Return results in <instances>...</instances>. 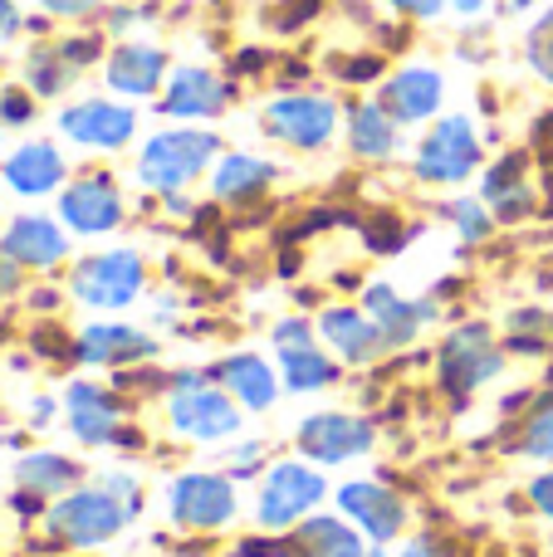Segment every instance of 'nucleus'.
Instances as JSON below:
<instances>
[{
  "label": "nucleus",
  "instance_id": "b1692460",
  "mask_svg": "<svg viewBox=\"0 0 553 557\" xmlns=\"http://www.w3.org/2000/svg\"><path fill=\"white\" fill-rule=\"evenodd\" d=\"M274 182H280V166L255 152H221V162L211 166L216 206H255L274 191Z\"/></svg>",
  "mask_w": 553,
  "mask_h": 557
},
{
  "label": "nucleus",
  "instance_id": "7ed1b4c3",
  "mask_svg": "<svg viewBox=\"0 0 553 557\" xmlns=\"http://www.w3.org/2000/svg\"><path fill=\"white\" fill-rule=\"evenodd\" d=\"M216 162H221V137L211 127H162L137 152V182L152 196H176L196 176H211Z\"/></svg>",
  "mask_w": 553,
  "mask_h": 557
},
{
  "label": "nucleus",
  "instance_id": "c756f323",
  "mask_svg": "<svg viewBox=\"0 0 553 557\" xmlns=\"http://www.w3.org/2000/svg\"><path fill=\"white\" fill-rule=\"evenodd\" d=\"M509 450L525 455L534 465H553V386L534 392V401L525 406V416L515 421V435H509Z\"/></svg>",
  "mask_w": 553,
  "mask_h": 557
},
{
  "label": "nucleus",
  "instance_id": "aec40b11",
  "mask_svg": "<svg viewBox=\"0 0 553 557\" xmlns=\"http://www.w3.org/2000/svg\"><path fill=\"white\" fill-rule=\"evenodd\" d=\"M378 103L388 108L402 127L437 123L441 103H446V78H441V69H431V64H402L397 74L382 78Z\"/></svg>",
  "mask_w": 553,
  "mask_h": 557
},
{
  "label": "nucleus",
  "instance_id": "c85d7f7f",
  "mask_svg": "<svg viewBox=\"0 0 553 557\" xmlns=\"http://www.w3.org/2000/svg\"><path fill=\"white\" fill-rule=\"evenodd\" d=\"M74 484H84V465L64 450H25L15 460V490H29L49 504H54L59 494H69Z\"/></svg>",
  "mask_w": 553,
  "mask_h": 557
},
{
  "label": "nucleus",
  "instance_id": "4be33fe9",
  "mask_svg": "<svg viewBox=\"0 0 553 557\" xmlns=\"http://www.w3.org/2000/svg\"><path fill=\"white\" fill-rule=\"evenodd\" d=\"M0 182L15 196H25V201H39V196H54L69 186V162L54 143L29 137V143H20L15 152L0 162Z\"/></svg>",
  "mask_w": 553,
  "mask_h": 557
},
{
  "label": "nucleus",
  "instance_id": "de8ad7c7",
  "mask_svg": "<svg viewBox=\"0 0 553 557\" xmlns=\"http://www.w3.org/2000/svg\"><path fill=\"white\" fill-rule=\"evenodd\" d=\"M490 0H451V10H460V15H480Z\"/></svg>",
  "mask_w": 553,
  "mask_h": 557
},
{
  "label": "nucleus",
  "instance_id": "c9c22d12",
  "mask_svg": "<svg viewBox=\"0 0 553 557\" xmlns=\"http://www.w3.org/2000/svg\"><path fill=\"white\" fill-rule=\"evenodd\" d=\"M362 240H368V250H372V255H397L402 245L411 240V231H402V225H397V215H388V211H382L378 221H372L368 231H362Z\"/></svg>",
  "mask_w": 553,
  "mask_h": 557
},
{
  "label": "nucleus",
  "instance_id": "1a4fd4ad",
  "mask_svg": "<svg viewBox=\"0 0 553 557\" xmlns=\"http://www.w3.org/2000/svg\"><path fill=\"white\" fill-rule=\"evenodd\" d=\"M372 445H378V425L362 411H314L294 425V455H304L319 470L368 460Z\"/></svg>",
  "mask_w": 553,
  "mask_h": 557
},
{
  "label": "nucleus",
  "instance_id": "72a5a7b5",
  "mask_svg": "<svg viewBox=\"0 0 553 557\" xmlns=\"http://www.w3.org/2000/svg\"><path fill=\"white\" fill-rule=\"evenodd\" d=\"M525 59H529V69H534L544 84H553V5L534 20V25H529V35H525Z\"/></svg>",
  "mask_w": 553,
  "mask_h": 557
},
{
  "label": "nucleus",
  "instance_id": "2f4dec72",
  "mask_svg": "<svg viewBox=\"0 0 553 557\" xmlns=\"http://www.w3.org/2000/svg\"><path fill=\"white\" fill-rule=\"evenodd\" d=\"M78 78V69L64 59V49L59 45H35L25 59V88L35 98H59L69 84Z\"/></svg>",
  "mask_w": 553,
  "mask_h": 557
},
{
  "label": "nucleus",
  "instance_id": "dca6fc26",
  "mask_svg": "<svg viewBox=\"0 0 553 557\" xmlns=\"http://www.w3.org/2000/svg\"><path fill=\"white\" fill-rule=\"evenodd\" d=\"M362 308H368V318L378 323L388 352H402V347H411L441 318L437 298H407L402 288H392L388 278H368V284H362Z\"/></svg>",
  "mask_w": 553,
  "mask_h": 557
},
{
  "label": "nucleus",
  "instance_id": "49530a36",
  "mask_svg": "<svg viewBox=\"0 0 553 557\" xmlns=\"http://www.w3.org/2000/svg\"><path fill=\"white\" fill-rule=\"evenodd\" d=\"M29 421H35V425H49V421H54V401H49V396H39V401L29 406Z\"/></svg>",
  "mask_w": 553,
  "mask_h": 557
},
{
  "label": "nucleus",
  "instance_id": "cd10ccee",
  "mask_svg": "<svg viewBox=\"0 0 553 557\" xmlns=\"http://www.w3.org/2000/svg\"><path fill=\"white\" fill-rule=\"evenodd\" d=\"M274 367H280L284 392H294V396H319V392H329V386H339L343 372H348L319 337L299 343V347H274Z\"/></svg>",
  "mask_w": 553,
  "mask_h": 557
},
{
  "label": "nucleus",
  "instance_id": "9d476101",
  "mask_svg": "<svg viewBox=\"0 0 553 557\" xmlns=\"http://www.w3.org/2000/svg\"><path fill=\"white\" fill-rule=\"evenodd\" d=\"M59 221L78 240H103L127 225V196L113 172H78L59 191Z\"/></svg>",
  "mask_w": 553,
  "mask_h": 557
},
{
  "label": "nucleus",
  "instance_id": "a19ab883",
  "mask_svg": "<svg viewBox=\"0 0 553 557\" xmlns=\"http://www.w3.org/2000/svg\"><path fill=\"white\" fill-rule=\"evenodd\" d=\"M382 5L407 15V20H437L441 10H451V0H382Z\"/></svg>",
  "mask_w": 553,
  "mask_h": 557
},
{
  "label": "nucleus",
  "instance_id": "c03bdc74",
  "mask_svg": "<svg viewBox=\"0 0 553 557\" xmlns=\"http://www.w3.org/2000/svg\"><path fill=\"white\" fill-rule=\"evenodd\" d=\"M20 25H25V20H20V5L15 0H0V39L20 35Z\"/></svg>",
  "mask_w": 553,
  "mask_h": 557
},
{
  "label": "nucleus",
  "instance_id": "9b49d317",
  "mask_svg": "<svg viewBox=\"0 0 553 557\" xmlns=\"http://www.w3.org/2000/svg\"><path fill=\"white\" fill-rule=\"evenodd\" d=\"M339 103L329 94H274L260 113V127L270 143H284L294 152H323L339 137Z\"/></svg>",
  "mask_w": 553,
  "mask_h": 557
},
{
  "label": "nucleus",
  "instance_id": "4c0bfd02",
  "mask_svg": "<svg viewBox=\"0 0 553 557\" xmlns=\"http://www.w3.org/2000/svg\"><path fill=\"white\" fill-rule=\"evenodd\" d=\"M35 117V94L29 88H0V127H25Z\"/></svg>",
  "mask_w": 553,
  "mask_h": 557
},
{
  "label": "nucleus",
  "instance_id": "09e8293b",
  "mask_svg": "<svg viewBox=\"0 0 553 557\" xmlns=\"http://www.w3.org/2000/svg\"><path fill=\"white\" fill-rule=\"evenodd\" d=\"M534 5H539V0H505L509 15H519V10H534Z\"/></svg>",
  "mask_w": 553,
  "mask_h": 557
},
{
  "label": "nucleus",
  "instance_id": "8fccbe9b",
  "mask_svg": "<svg viewBox=\"0 0 553 557\" xmlns=\"http://www.w3.org/2000/svg\"><path fill=\"white\" fill-rule=\"evenodd\" d=\"M0 211H5V206H0Z\"/></svg>",
  "mask_w": 553,
  "mask_h": 557
},
{
  "label": "nucleus",
  "instance_id": "f3484780",
  "mask_svg": "<svg viewBox=\"0 0 553 557\" xmlns=\"http://www.w3.org/2000/svg\"><path fill=\"white\" fill-rule=\"evenodd\" d=\"M319 343L329 347L333 357H339L348 372H362V367L382 362L388 357V343H382L378 323L368 318V308L362 304H329L319 308Z\"/></svg>",
  "mask_w": 553,
  "mask_h": 557
},
{
  "label": "nucleus",
  "instance_id": "423d86ee",
  "mask_svg": "<svg viewBox=\"0 0 553 557\" xmlns=\"http://www.w3.org/2000/svg\"><path fill=\"white\" fill-rule=\"evenodd\" d=\"M323 499H329V480L319 465H309L304 455L270 460V470L260 474V494H255V523L265 533H290L309 513H319Z\"/></svg>",
  "mask_w": 553,
  "mask_h": 557
},
{
  "label": "nucleus",
  "instance_id": "a878e982",
  "mask_svg": "<svg viewBox=\"0 0 553 557\" xmlns=\"http://www.w3.org/2000/svg\"><path fill=\"white\" fill-rule=\"evenodd\" d=\"M294 557H388L378 543H368L343 513H309L299 529H290Z\"/></svg>",
  "mask_w": 553,
  "mask_h": 557
},
{
  "label": "nucleus",
  "instance_id": "f704fd0d",
  "mask_svg": "<svg viewBox=\"0 0 553 557\" xmlns=\"http://www.w3.org/2000/svg\"><path fill=\"white\" fill-rule=\"evenodd\" d=\"M265 470H270V465H265V445L260 441H235L231 455H225V474H231L235 484H245V480L260 484Z\"/></svg>",
  "mask_w": 553,
  "mask_h": 557
},
{
  "label": "nucleus",
  "instance_id": "a211bd4d",
  "mask_svg": "<svg viewBox=\"0 0 553 557\" xmlns=\"http://www.w3.org/2000/svg\"><path fill=\"white\" fill-rule=\"evenodd\" d=\"M225 108H231V84L206 64L172 69L162 84V98H157V113L176 117V123H206V117H221Z\"/></svg>",
  "mask_w": 553,
  "mask_h": 557
},
{
  "label": "nucleus",
  "instance_id": "f8f14e48",
  "mask_svg": "<svg viewBox=\"0 0 553 557\" xmlns=\"http://www.w3.org/2000/svg\"><path fill=\"white\" fill-rule=\"evenodd\" d=\"M127 396L103 382H69L64 386V425L84 450H113L127 431Z\"/></svg>",
  "mask_w": 553,
  "mask_h": 557
},
{
  "label": "nucleus",
  "instance_id": "58836bf2",
  "mask_svg": "<svg viewBox=\"0 0 553 557\" xmlns=\"http://www.w3.org/2000/svg\"><path fill=\"white\" fill-rule=\"evenodd\" d=\"M525 499H529V509H534L539 519L553 523V465H544V470L525 484Z\"/></svg>",
  "mask_w": 553,
  "mask_h": 557
},
{
  "label": "nucleus",
  "instance_id": "6ab92c4d",
  "mask_svg": "<svg viewBox=\"0 0 553 557\" xmlns=\"http://www.w3.org/2000/svg\"><path fill=\"white\" fill-rule=\"evenodd\" d=\"M69 240H74V235L64 231L59 215L20 211L15 221L5 225V235H0V250H5V260H15L20 270H59V264H69V255H74Z\"/></svg>",
  "mask_w": 553,
  "mask_h": 557
},
{
  "label": "nucleus",
  "instance_id": "e433bc0d",
  "mask_svg": "<svg viewBox=\"0 0 553 557\" xmlns=\"http://www.w3.org/2000/svg\"><path fill=\"white\" fill-rule=\"evenodd\" d=\"M59 49H64V59L78 69V74H84L88 64H98V59L108 54V49H103V35H94V29H88V35H69V39H59Z\"/></svg>",
  "mask_w": 553,
  "mask_h": 557
},
{
  "label": "nucleus",
  "instance_id": "f03ea898",
  "mask_svg": "<svg viewBox=\"0 0 553 557\" xmlns=\"http://www.w3.org/2000/svg\"><path fill=\"white\" fill-rule=\"evenodd\" d=\"M133 519H137V509L123 494L108 490L98 474L74 484L69 494H59L45 509V529L59 548H103V543H113Z\"/></svg>",
  "mask_w": 553,
  "mask_h": 557
},
{
  "label": "nucleus",
  "instance_id": "4468645a",
  "mask_svg": "<svg viewBox=\"0 0 553 557\" xmlns=\"http://www.w3.org/2000/svg\"><path fill=\"white\" fill-rule=\"evenodd\" d=\"M157 357V333L137 323H84L74 333V362L88 372H127Z\"/></svg>",
  "mask_w": 553,
  "mask_h": 557
},
{
  "label": "nucleus",
  "instance_id": "0eeeda50",
  "mask_svg": "<svg viewBox=\"0 0 553 557\" xmlns=\"http://www.w3.org/2000/svg\"><path fill=\"white\" fill-rule=\"evenodd\" d=\"M480 162H486V147H480L476 123L466 113H446L421 133L417 152H411V176L421 186L451 191V186H466L480 172Z\"/></svg>",
  "mask_w": 553,
  "mask_h": 557
},
{
  "label": "nucleus",
  "instance_id": "412c9836",
  "mask_svg": "<svg viewBox=\"0 0 553 557\" xmlns=\"http://www.w3.org/2000/svg\"><path fill=\"white\" fill-rule=\"evenodd\" d=\"M211 376L235 396V401H241L245 416L274 411V406H280V396H284L280 367H274L270 357L250 352V347H235V352H225L221 362H211Z\"/></svg>",
  "mask_w": 553,
  "mask_h": 557
},
{
  "label": "nucleus",
  "instance_id": "5701e85b",
  "mask_svg": "<svg viewBox=\"0 0 553 557\" xmlns=\"http://www.w3.org/2000/svg\"><path fill=\"white\" fill-rule=\"evenodd\" d=\"M167 49L143 45V39H123L103 54V84L118 98H157V88L167 84Z\"/></svg>",
  "mask_w": 553,
  "mask_h": 557
},
{
  "label": "nucleus",
  "instance_id": "6e6552de",
  "mask_svg": "<svg viewBox=\"0 0 553 557\" xmlns=\"http://www.w3.org/2000/svg\"><path fill=\"white\" fill-rule=\"evenodd\" d=\"M167 519L186 533H221L241 519V484L225 470H186L167 484Z\"/></svg>",
  "mask_w": 553,
  "mask_h": 557
},
{
  "label": "nucleus",
  "instance_id": "79ce46f5",
  "mask_svg": "<svg viewBox=\"0 0 553 557\" xmlns=\"http://www.w3.org/2000/svg\"><path fill=\"white\" fill-rule=\"evenodd\" d=\"M343 78H353V84H362V78H378L382 74V59L378 54H362V59H348V64L339 69Z\"/></svg>",
  "mask_w": 553,
  "mask_h": 557
},
{
  "label": "nucleus",
  "instance_id": "bb28decb",
  "mask_svg": "<svg viewBox=\"0 0 553 557\" xmlns=\"http://www.w3.org/2000/svg\"><path fill=\"white\" fill-rule=\"evenodd\" d=\"M343 137H348V152L362 157V162H392V157L402 152V123L378 98L348 103V113H343Z\"/></svg>",
  "mask_w": 553,
  "mask_h": 557
},
{
  "label": "nucleus",
  "instance_id": "ddd939ff",
  "mask_svg": "<svg viewBox=\"0 0 553 557\" xmlns=\"http://www.w3.org/2000/svg\"><path fill=\"white\" fill-rule=\"evenodd\" d=\"M333 504H339L343 519H348L368 543H378V548H388L392 539H402V533H407V523H411L407 499H402L392 484H382V480H348V484H339V490H333Z\"/></svg>",
  "mask_w": 553,
  "mask_h": 557
},
{
  "label": "nucleus",
  "instance_id": "a18cd8bd",
  "mask_svg": "<svg viewBox=\"0 0 553 557\" xmlns=\"http://www.w3.org/2000/svg\"><path fill=\"white\" fill-rule=\"evenodd\" d=\"M397 557H446V548H441L437 539H411L407 548H402Z\"/></svg>",
  "mask_w": 553,
  "mask_h": 557
},
{
  "label": "nucleus",
  "instance_id": "3c124183",
  "mask_svg": "<svg viewBox=\"0 0 553 557\" xmlns=\"http://www.w3.org/2000/svg\"><path fill=\"white\" fill-rule=\"evenodd\" d=\"M549 376H553V372H549Z\"/></svg>",
  "mask_w": 553,
  "mask_h": 557
},
{
  "label": "nucleus",
  "instance_id": "20e7f679",
  "mask_svg": "<svg viewBox=\"0 0 553 557\" xmlns=\"http://www.w3.org/2000/svg\"><path fill=\"white\" fill-rule=\"evenodd\" d=\"M147 294V255L137 245H108L69 264V298L94 313H123Z\"/></svg>",
  "mask_w": 553,
  "mask_h": 557
},
{
  "label": "nucleus",
  "instance_id": "39448f33",
  "mask_svg": "<svg viewBox=\"0 0 553 557\" xmlns=\"http://www.w3.org/2000/svg\"><path fill=\"white\" fill-rule=\"evenodd\" d=\"M505 362H509V352L490 333V323H456L437 347V386L456 406H466L495 376H505Z\"/></svg>",
  "mask_w": 553,
  "mask_h": 557
},
{
  "label": "nucleus",
  "instance_id": "ea45409f",
  "mask_svg": "<svg viewBox=\"0 0 553 557\" xmlns=\"http://www.w3.org/2000/svg\"><path fill=\"white\" fill-rule=\"evenodd\" d=\"M39 5H45V15H54V20H94L108 0H39Z\"/></svg>",
  "mask_w": 553,
  "mask_h": 557
},
{
  "label": "nucleus",
  "instance_id": "473e14b6",
  "mask_svg": "<svg viewBox=\"0 0 553 557\" xmlns=\"http://www.w3.org/2000/svg\"><path fill=\"white\" fill-rule=\"evenodd\" d=\"M441 221L456 225V240L460 245H486L490 235H495V215H490V206L486 201H470V196L441 206Z\"/></svg>",
  "mask_w": 553,
  "mask_h": 557
},
{
  "label": "nucleus",
  "instance_id": "37998d69",
  "mask_svg": "<svg viewBox=\"0 0 553 557\" xmlns=\"http://www.w3.org/2000/svg\"><path fill=\"white\" fill-rule=\"evenodd\" d=\"M20 274H25V270H20L15 260H5V250H0V298L15 294V288H20Z\"/></svg>",
  "mask_w": 553,
  "mask_h": 557
},
{
  "label": "nucleus",
  "instance_id": "393cba45",
  "mask_svg": "<svg viewBox=\"0 0 553 557\" xmlns=\"http://www.w3.org/2000/svg\"><path fill=\"white\" fill-rule=\"evenodd\" d=\"M480 201L490 206L495 225H519L534 215V186H529V157L509 152L480 176Z\"/></svg>",
  "mask_w": 553,
  "mask_h": 557
},
{
  "label": "nucleus",
  "instance_id": "7c9ffc66",
  "mask_svg": "<svg viewBox=\"0 0 553 557\" xmlns=\"http://www.w3.org/2000/svg\"><path fill=\"white\" fill-rule=\"evenodd\" d=\"M553 347L549 308H509L505 313V352L509 357H544Z\"/></svg>",
  "mask_w": 553,
  "mask_h": 557
},
{
  "label": "nucleus",
  "instance_id": "f257e3e1",
  "mask_svg": "<svg viewBox=\"0 0 553 557\" xmlns=\"http://www.w3.org/2000/svg\"><path fill=\"white\" fill-rule=\"evenodd\" d=\"M162 416L167 431L186 445H225L241 435L245 411L231 392L211 376V367H182V372L167 376V396H162Z\"/></svg>",
  "mask_w": 553,
  "mask_h": 557
},
{
  "label": "nucleus",
  "instance_id": "2eb2a0df",
  "mask_svg": "<svg viewBox=\"0 0 553 557\" xmlns=\"http://www.w3.org/2000/svg\"><path fill=\"white\" fill-rule=\"evenodd\" d=\"M59 133L84 152H123L137 137V113L118 98H78L59 113Z\"/></svg>",
  "mask_w": 553,
  "mask_h": 557
}]
</instances>
